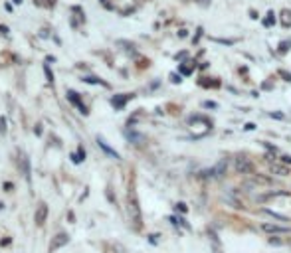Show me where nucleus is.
Here are the masks:
<instances>
[{
    "mask_svg": "<svg viewBox=\"0 0 291 253\" xmlns=\"http://www.w3.org/2000/svg\"><path fill=\"white\" fill-rule=\"evenodd\" d=\"M271 172L277 174V176H287L289 174V168L283 166V164H271Z\"/></svg>",
    "mask_w": 291,
    "mask_h": 253,
    "instance_id": "423d86ee",
    "label": "nucleus"
},
{
    "mask_svg": "<svg viewBox=\"0 0 291 253\" xmlns=\"http://www.w3.org/2000/svg\"><path fill=\"white\" fill-rule=\"evenodd\" d=\"M264 24H266V26H271V24H275V14H273V12H269V14H267V18L264 20Z\"/></svg>",
    "mask_w": 291,
    "mask_h": 253,
    "instance_id": "9b49d317",
    "label": "nucleus"
},
{
    "mask_svg": "<svg viewBox=\"0 0 291 253\" xmlns=\"http://www.w3.org/2000/svg\"><path fill=\"white\" fill-rule=\"evenodd\" d=\"M260 228H262V231H266V233H269V235L291 233V228H287V226H279V224H271V222H264Z\"/></svg>",
    "mask_w": 291,
    "mask_h": 253,
    "instance_id": "f257e3e1",
    "label": "nucleus"
},
{
    "mask_svg": "<svg viewBox=\"0 0 291 253\" xmlns=\"http://www.w3.org/2000/svg\"><path fill=\"white\" fill-rule=\"evenodd\" d=\"M236 170L242 172V174H250V172H254V164L248 159L240 157V159H236Z\"/></svg>",
    "mask_w": 291,
    "mask_h": 253,
    "instance_id": "f03ea898",
    "label": "nucleus"
},
{
    "mask_svg": "<svg viewBox=\"0 0 291 253\" xmlns=\"http://www.w3.org/2000/svg\"><path fill=\"white\" fill-rule=\"evenodd\" d=\"M204 107H206V109H216L218 105L214 103V101H204Z\"/></svg>",
    "mask_w": 291,
    "mask_h": 253,
    "instance_id": "2eb2a0df",
    "label": "nucleus"
},
{
    "mask_svg": "<svg viewBox=\"0 0 291 253\" xmlns=\"http://www.w3.org/2000/svg\"><path fill=\"white\" fill-rule=\"evenodd\" d=\"M172 81L174 83H180V75H172Z\"/></svg>",
    "mask_w": 291,
    "mask_h": 253,
    "instance_id": "aec40b11",
    "label": "nucleus"
},
{
    "mask_svg": "<svg viewBox=\"0 0 291 253\" xmlns=\"http://www.w3.org/2000/svg\"><path fill=\"white\" fill-rule=\"evenodd\" d=\"M0 133H6V119L0 117Z\"/></svg>",
    "mask_w": 291,
    "mask_h": 253,
    "instance_id": "4468645a",
    "label": "nucleus"
},
{
    "mask_svg": "<svg viewBox=\"0 0 291 253\" xmlns=\"http://www.w3.org/2000/svg\"><path fill=\"white\" fill-rule=\"evenodd\" d=\"M97 142H99V146H101V148H103V150H105V153H107V155H109V157H111V159H119V155H117V153H115V150H113V148H111V146H107V144H105V140H103V138H101V137H99V138H97Z\"/></svg>",
    "mask_w": 291,
    "mask_h": 253,
    "instance_id": "39448f33",
    "label": "nucleus"
},
{
    "mask_svg": "<svg viewBox=\"0 0 291 253\" xmlns=\"http://www.w3.org/2000/svg\"><path fill=\"white\" fill-rule=\"evenodd\" d=\"M244 129H246V131H254V129H256V125H254V123H248Z\"/></svg>",
    "mask_w": 291,
    "mask_h": 253,
    "instance_id": "a211bd4d",
    "label": "nucleus"
},
{
    "mask_svg": "<svg viewBox=\"0 0 291 253\" xmlns=\"http://www.w3.org/2000/svg\"><path fill=\"white\" fill-rule=\"evenodd\" d=\"M14 2H16V4H20V2H22V0H14Z\"/></svg>",
    "mask_w": 291,
    "mask_h": 253,
    "instance_id": "4be33fe9",
    "label": "nucleus"
},
{
    "mask_svg": "<svg viewBox=\"0 0 291 253\" xmlns=\"http://www.w3.org/2000/svg\"><path fill=\"white\" fill-rule=\"evenodd\" d=\"M178 210L180 212H186V204H178Z\"/></svg>",
    "mask_w": 291,
    "mask_h": 253,
    "instance_id": "412c9836",
    "label": "nucleus"
},
{
    "mask_svg": "<svg viewBox=\"0 0 291 253\" xmlns=\"http://www.w3.org/2000/svg\"><path fill=\"white\" fill-rule=\"evenodd\" d=\"M262 212H264V214H267V216H269V218H273V220H279V222H289V218H285V216H281V214H277V212H273V210L264 208Z\"/></svg>",
    "mask_w": 291,
    "mask_h": 253,
    "instance_id": "0eeeda50",
    "label": "nucleus"
},
{
    "mask_svg": "<svg viewBox=\"0 0 291 253\" xmlns=\"http://www.w3.org/2000/svg\"><path fill=\"white\" fill-rule=\"evenodd\" d=\"M283 26H291V12L283 10Z\"/></svg>",
    "mask_w": 291,
    "mask_h": 253,
    "instance_id": "9d476101",
    "label": "nucleus"
},
{
    "mask_svg": "<svg viewBox=\"0 0 291 253\" xmlns=\"http://www.w3.org/2000/svg\"><path fill=\"white\" fill-rule=\"evenodd\" d=\"M127 99H129V97H113V105H115V107H123Z\"/></svg>",
    "mask_w": 291,
    "mask_h": 253,
    "instance_id": "1a4fd4ad",
    "label": "nucleus"
},
{
    "mask_svg": "<svg viewBox=\"0 0 291 253\" xmlns=\"http://www.w3.org/2000/svg\"><path fill=\"white\" fill-rule=\"evenodd\" d=\"M279 75L285 77V81H291V73H285V71H279Z\"/></svg>",
    "mask_w": 291,
    "mask_h": 253,
    "instance_id": "f3484780",
    "label": "nucleus"
},
{
    "mask_svg": "<svg viewBox=\"0 0 291 253\" xmlns=\"http://www.w3.org/2000/svg\"><path fill=\"white\" fill-rule=\"evenodd\" d=\"M68 95H70V101H72V103H73V105H77V107H79V111H81L83 115H87V107L81 103V99L77 97V93H73V91H68Z\"/></svg>",
    "mask_w": 291,
    "mask_h": 253,
    "instance_id": "20e7f679",
    "label": "nucleus"
},
{
    "mask_svg": "<svg viewBox=\"0 0 291 253\" xmlns=\"http://www.w3.org/2000/svg\"><path fill=\"white\" fill-rule=\"evenodd\" d=\"M46 214H48V208H46V206H40V210H38V216H36V224H38V226H42V224H44V220H46Z\"/></svg>",
    "mask_w": 291,
    "mask_h": 253,
    "instance_id": "6e6552de",
    "label": "nucleus"
},
{
    "mask_svg": "<svg viewBox=\"0 0 291 253\" xmlns=\"http://www.w3.org/2000/svg\"><path fill=\"white\" fill-rule=\"evenodd\" d=\"M281 162H285V164H291V157H289V155L281 157Z\"/></svg>",
    "mask_w": 291,
    "mask_h": 253,
    "instance_id": "dca6fc26",
    "label": "nucleus"
},
{
    "mask_svg": "<svg viewBox=\"0 0 291 253\" xmlns=\"http://www.w3.org/2000/svg\"><path fill=\"white\" fill-rule=\"evenodd\" d=\"M269 117H275V119H283V115H281V113H269Z\"/></svg>",
    "mask_w": 291,
    "mask_h": 253,
    "instance_id": "6ab92c4d",
    "label": "nucleus"
},
{
    "mask_svg": "<svg viewBox=\"0 0 291 253\" xmlns=\"http://www.w3.org/2000/svg\"><path fill=\"white\" fill-rule=\"evenodd\" d=\"M83 157H85V155H83V148L79 146V150H77V157L73 155L72 159H73V162H81V161H83Z\"/></svg>",
    "mask_w": 291,
    "mask_h": 253,
    "instance_id": "f8f14e48",
    "label": "nucleus"
},
{
    "mask_svg": "<svg viewBox=\"0 0 291 253\" xmlns=\"http://www.w3.org/2000/svg\"><path fill=\"white\" fill-rule=\"evenodd\" d=\"M291 47V42H287V40H283L281 44H279V52H287V49Z\"/></svg>",
    "mask_w": 291,
    "mask_h": 253,
    "instance_id": "ddd939ff",
    "label": "nucleus"
},
{
    "mask_svg": "<svg viewBox=\"0 0 291 253\" xmlns=\"http://www.w3.org/2000/svg\"><path fill=\"white\" fill-rule=\"evenodd\" d=\"M226 168H228V164L222 161V162H218L214 168L206 170L204 174H206V176H212V178H220V176H224V174H226Z\"/></svg>",
    "mask_w": 291,
    "mask_h": 253,
    "instance_id": "7ed1b4c3",
    "label": "nucleus"
}]
</instances>
